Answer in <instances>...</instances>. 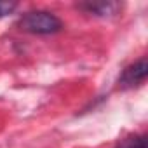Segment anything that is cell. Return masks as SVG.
Instances as JSON below:
<instances>
[{
	"mask_svg": "<svg viewBox=\"0 0 148 148\" xmlns=\"http://www.w3.org/2000/svg\"><path fill=\"white\" fill-rule=\"evenodd\" d=\"M77 7L86 14L98 16V18H110L117 14V11L120 9L117 2H84V4H79Z\"/></svg>",
	"mask_w": 148,
	"mask_h": 148,
	"instance_id": "3957f363",
	"label": "cell"
},
{
	"mask_svg": "<svg viewBox=\"0 0 148 148\" xmlns=\"http://www.w3.org/2000/svg\"><path fill=\"white\" fill-rule=\"evenodd\" d=\"M18 25L23 32L33 35H54L63 30V21L49 11H28Z\"/></svg>",
	"mask_w": 148,
	"mask_h": 148,
	"instance_id": "6da1fadb",
	"label": "cell"
},
{
	"mask_svg": "<svg viewBox=\"0 0 148 148\" xmlns=\"http://www.w3.org/2000/svg\"><path fill=\"white\" fill-rule=\"evenodd\" d=\"M146 75H148V63H146V58L143 56L138 61H134L132 64L124 68L117 84L120 89H134V87L145 84Z\"/></svg>",
	"mask_w": 148,
	"mask_h": 148,
	"instance_id": "7a4b0ae2",
	"label": "cell"
},
{
	"mask_svg": "<svg viewBox=\"0 0 148 148\" xmlns=\"http://www.w3.org/2000/svg\"><path fill=\"white\" fill-rule=\"evenodd\" d=\"M117 148H146V136L145 134H131L119 141Z\"/></svg>",
	"mask_w": 148,
	"mask_h": 148,
	"instance_id": "277c9868",
	"label": "cell"
},
{
	"mask_svg": "<svg viewBox=\"0 0 148 148\" xmlns=\"http://www.w3.org/2000/svg\"><path fill=\"white\" fill-rule=\"evenodd\" d=\"M16 7H18L16 2H0V19L9 16V14H12L16 11Z\"/></svg>",
	"mask_w": 148,
	"mask_h": 148,
	"instance_id": "5b68a950",
	"label": "cell"
}]
</instances>
